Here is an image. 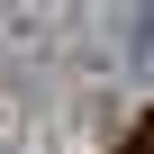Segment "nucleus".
<instances>
[{
  "instance_id": "f257e3e1",
  "label": "nucleus",
  "mask_w": 154,
  "mask_h": 154,
  "mask_svg": "<svg viewBox=\"0 0 154 154\" xmlns=\"http://www.w3.org/2000/svg\"><path fill=\"white\" fill-rule=\"evenodd\" d=\"M136 63H154V0H145V27H136Z\"/></svg>"
},
{
  "instance_id": "f03ea898",
  "label": "nucleus",
  "mask_w": 154,
  "mask_h": 154,
  "mask_svg": "<svg viewBox=\"0 0 154 154\" xmlns=\"http://www.w3.org/2000/svg\"><path fill=\"white\" fill-rule=\"evenodd\" d=\"M127 154H154V109L136 118V136H127Z\"/></svg>"
}]
</instances>
